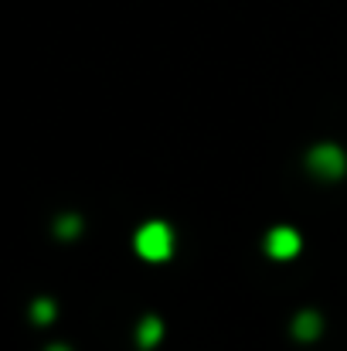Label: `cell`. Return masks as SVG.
Returning a JSON list of instances; mask_svg holds the SVG:
<instances>
[{
	"instance_id": "cell-3",
	"label": "cell",
	"mask_w": 347,
	"mask_h": 351,
	"mask_svg": "<svg viewBox=\"0 0 347 351\" xmlns=\"http://www.w3.org/2000/svg\"><path fill=\"white\" fill-rule=\"evenodd\" d=\"M266 252L276 256V259H293L300 252V232L290 229V226H276L266 235Z\"/></svg>"
},
{
	"instance_id": "cell-5",
	"label": "cell",
	"mask_w": 347,
	"mask_h": 351,
	"mask_svg": "<svg viewBox=\"0 0 347 351\" xmlns=\"http://www.w3.org/2000/svg\"><path fill=\"white\" fill-rule=\"evenodd\" d=\"M160 338H164V324H160L157 317H143V324H140V331H136V341H140L143 348H153Z\"/></svg>"
},
{
	"instance_id": "cell-2",
	"label": "cell",
	"mask_w": 347,
	"mask_h": 351,
	"mask_svg": "<svg viewBox=\"0 0 347 351\" xmlns=\"http://www.w3.org/2000/svg\"><path fill=\"white\" fill-rule=\"evenodd\" d=\"M307 164H310V171H313L317 178H324V181H337V178H344V171H347V157L337 143H320V147H313L310 157H307Z\"/></svg>"
},
{
	"instance_id": "cell-4",
	"label": "cell",
	"mask_w": 347,
	"mask_h": 351,
	"mask_svg": "<svg viewBox=\"0 0 347 351\" xmlns=\"http://www.w3.org/2000/svg\"><path fill=\"white\" fill-rule=\"evenodd\" d=\"M320 331H324V321H320V314H313V311H303V314H296V321H293V335H296L300 341H313Z\"/></svg>"
},
{
	"instance_id": "cell-1",
	"label": "cell",
	"mask_w": 347,
	"mask_h": 351,
	"mask_svg": "<svg viewBox=\"0 0 347 351\" xmlns=\"http://www.w3.org/2000/svg\"><path fill=\"white\" fill-rule=\"evenodd\" d=\"M133 245H136V252H140L143 259L164 263V259H170V252H174V232H170L167 222H146V226L136 232Z\"/></svg>"
}]
</instances>
